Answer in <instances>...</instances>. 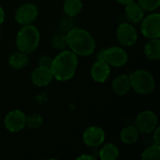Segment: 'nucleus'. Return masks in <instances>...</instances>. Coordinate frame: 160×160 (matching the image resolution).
<instances>
[{
    "mask_svg": "<svg viewBox=\"0 0 160 160\" xmlns=\"http://www.w3.org/2000/svg\"><path fill=\"white\" fill-rule=\"evenodd\" d=\"M78 68V56L70 50H63L52 58L50 69L53 79L67 82L73 78Z\"/></svg>",
    "mask_w": 160,
    "mask_h": 160,
    "instance_id": "f257e3e1",
    "label": "nucleus"
},
{
    "mask_svg": "<svg viewBox=\"0 0 160 160\" xmlns=\"http://www.w3.org/2000/svg\"><path fill=\"white\" fill-rule=\"evenodd\" d=\"M67 39L68 47L77 56H90L95 52L96 41L92 35L83 28H71L67 33Z\"/></svg>",
    "mask_w": 160,
    "mask_h": 160,
    "instance_id": "f03ea898",
    "label": "nucleus"
},
{
    "mask_svg": "<svg viewBox=\"0 0 160 160\" xmlns=\"http://www.w3.org/2000/svg\"><path fill=\"white\" fill-rule=\"evenodd\" d=\"M39 41V30L33 24L22 25L16 35V46L18 50L28 54L38 48Z\"/></svg>",
    "mask_w": 160,
    "mask_h": 160,
    "instance_id": "7ed1b4c3",
    "label": "nucleus"
},
{
    "mask_svg": "<svg viewBox=\"0 0 160 160\" xmlns=\"http://www.w3.org/2000/svg\"><path fill=\"white\" fill-rule=\"evenodd\" d=\"M129 81L131 88L140 95H150L156 88V81L154 76L147 70L138 69L130 74Z\"/></svg>",
    "mask_w": 160,
    "mask_h": 160,
    "instance_id": "20e7f679",
    "label": "nucleus"
},
{
    "mask_svg": "<svg viewBox=\"0 0 160 160\" xmlns=\"http://www.w3.org/2000/svg\"><path fill=\"white\" fill-rule=\"evenodd\" d=\"M141 32L143 37L148 39L159 38L160 37V14L154 12L141 21Z\"/></svg>",
    "mask_w": 160,
    "mask_h": 160,
    "instance_id": "39448f33",
    "label": "nucleus"
},
{
    "mask_svg": "<svg viewBox=\"0 0 160 160\" xmlns=\"http://www.w3.org/2000/svg\"><path fill=\"white\" fill-rule=\"evenodd\" d=\"M38 15V8L32 3H24L21 5L15 11L14 20L20 25L32 24Z\"/></svg>",
    "mask_w": 160,
    "mask_h": 160,
    "instance_id": "423d86ee",
    "label": "nucleus"
},
{
    "mask_svg": "<svg viewBox=\"0 0 160 160\" xmlns=\"http://www.w3.org/2000/svg\"><path fill=\"white\" fill-rule=\"evenodd\" d=\"M116 38L124 47H131L138 40V32L130 22H122L116 29Z\"/></svg>",
    "mask_w": 160,
    "mask_h": 160,
    "instance_id": "0eeeda50",
    "label": "nucleus"
},
{
    "mask_svg": "<svg viewBox=\"0 0 160 160\" xmlns=\"http://www.w3.org/2000/svg\"><path fill=\"white\" fill-rule=\"evenodd\" d=\"M158 116L152 111H143L140 112L135 119V127L140 133H152L158 127Z\"/></svg>",
    "mask_w": 160,
    "mask_h": 160,
    "instance_id": "6e6552de",
    "label": "nucleus"
},
{
    "mask_svg": "<svg viewBox=\"0 0 160 160\" xmlns=\"http://www.w3.org/2000/svg\"><path fill=\"white\" fill-rule=\"evenodd\" d=\"M26 115L22 111L13 110L7 113L4 119V125L8 131L11 133H17L22 131L25 128Z\"/></svg>",
    "mask_w": 160,
    "mask_h": 160,
    "instance_id": "1a4fd4ad",
    "label": "nucleus"
},
{
    "mask_svg": "<svg viewBox=\"0 0 160 160\" xmlns=\"http://www.w3.org/2000/svg\"><path fill=\"white\" fill-rule=\"evenodd\" d=\"M104 58L105 62H107L110 67L121 68L127 64L128 60V55L124 48L112 46L104 49Z\"/></svg>",
    "mask_w": 160,
    "mask_h": 160,
    "instance_id": "9d476101",
    "label": "nucleus"
},
{
    "mask_svg": "<svg viewBox=\"0 0 160 160\" xmlns=\"http://www.w3.org/2000/svg\"><path fill=\"white\" fill-rule=\"evenodd\" d=\"M105 141V132L104 130L97 126H91L87 128L82 134L83 143L91 148H98L102 145Z\"/></svg>",
    "mask_w": 160,
    "mask_h": 160,
    "instance_id": "9b49d317",
    "label": "nucleus"
},
{
    "mask_svg": "<svg viewBox=\"0 0 160 160\" xmlns=\"http://www.w3.org/2000/svg\"><path fill=\"white\" fill-rule=\"evenodd\" d=\"M111 74V67L107 62L97 60L91 67L90 75L94 82L98 83L105 82Z\"/></svg>",
    "mask_w": 160,
    "mask_h": 160,
    "instance_id": "f8f14e48",
    "label": "nucleus"
},
{
    "mask_svg": "<svg viewBox=\"0 0 160 160\" xmlns=\"http://www.w3.org/2000/svg\"><path fill=\"white\" fill-rule=\"evenodd\" d=\"M52 79L53 76L51 69L40 66L36 68L31 74V82L37 87H44L49 85Z\"/></svg>",
    "mask_w": 160,
    "mask_h": 160,
    "instance_id": "ddd939ff",
    "label": "nucleus"
},
{
    "mask_svg": "<svg viewBox=\"0 0 160 160\" xmlns=\"http://www.w3.org/2000/svg\"><path fill=\"white\" fill-rule=\"evenodd\" d=\"M125 17L130 23H138L144 17V10L135 1L125 5Z\"/></svg>",
    "mask_w": 160,
    "mask_h": 160,
    "instance_id": "4468645a",
    "label": "nucleus"
},
{
    "mask_svg": "<svg viewBox=\"0 0 160 160\" xmlns=\"http://www.w3.org/2000/svg\"><path fill=\"white\" fill-rule=\"evenodd\" d=\"M112 92L117 96H125L131 89L129 77L126 74H121L115 77L112 82Z\"/></svg>",
    "mask_w": 160,
    "mask_h": 160,
    "instance_id": "2eb2a0df",
    "label": "nucleus"
},
{
    "mask_svg": "<svg viewBox=\"0 0 160 160\" xmlns=\"http://www.w3.org/2000/svg\"><path fill=\"white\" fill-rule=\"evenodd\" d=\"M28 61H29L28 53H25L18 50L8 57V66L13 69L19 70L24 68L28 64Z\"/></svg>",
    "mask_w": 160,
    "mask_h": 160,
    "instance_id": "dca6fc26",
    "label": "nucleus"
},
{
    "mask_svg": "<svg viewBox=\"0 0 160 160\" xmlns=\"http://www.w3.org/2000/svg\"><path fill=\"white\" fill-rule=\"evenodd\" d=\"M140 138V131L135 126H127L120 132L121 141L128 145L134 144Z\"/></svg>",
    "mask_w": 160,
    "mask_h": 160,
    "instance_id": "f3484780",
    "label": "nucleus"
},
{
    "mask_svg": "<svg viewBox=\"0 0 160 160\" xmlns=\"http://www.w3.org/2000/svg\"><path fill=\"white\" fill-rule=\"evenodd\" d=\"M144 55L150 60H158L160 58V40L159 38L149 39L144 45Z\"/></svg>",
    "mask_w": 160,
    "mask_h": 160,
    "instance_id": "a211bd4d",
    "label": "nucleus"
},
{
    "mask_svg": "<svg viewBox=\"0 0 160 160\" xmlns=\"http://www.w3.org/2000/svg\"><path fill=\"white\" fill-rule=\"evenodd\" d=\"M119 149L113 143H106L103 145L98 153V157L101 160H115L119 158Z\"/></svg>",
    "mask_w": 160,
    "mask_h": 160,
    "instance_id": "6ab92c4d",
    "label": "nucleus"
},
{
    "mask_svg": "<svg viewBox=\"0 0 160 160\" xmlns=\"http://www.w3.org/2000/svg\"><path fill=\"white\" fill-rule=\"evenodd\" d=\"M82 0H66L64 2L63 9L67 16L69 18L75 17L82 11Z\"/></svg>",
    "mask_w": 160,
    "mask_h": 160,
    "instance_id": "aec40b11",
    "label": "nucleus"
},
{
    "mask_svg": "<svg viewBox=\"0 0 160 160\" xmlns=\"http://www.w3.org/2000/svg\"><path fill=\"white\" fill-rule=\"evenodd\" d=\"M141 158L142 160H159L160 159V146L159 144L154 143L148 146L142 153Z\"/></svg>",
    "mask_w": 160,
    "mask_h": 160,
    "instance_id": "412c9836",
    "label": "nucleus"
},
{
    "mask_svg": "<svg viewBox=\"0 0 160 160\" xmlns=\"http://www.w3.org/2000/svg\"><path fill=\"white\" fill-rule=\"evenodd\" d=\"M43 119L42 116L39 113L33 112L29 115H26V124L25 127L31 128V129H37L42 126Z\"/></svg>",
    "mask_w": 160,
    "mask_h": 160,
    "instance_id": "4be33fe9",
    "label": "nucleus"
},
{
    "mask_svg": "<svg viewBox=\"0 0 160 160\" xmlns=\"http://www.w3.org/2000/svg\"><path fill=\"white\" fill-rule=\"evenodd\" d=\"M52 46L55 50L63 51L68 47L67 34H57L52 38Z\"/></svg>",
    "mask_w": 160,
    "mask_h": 160,
    "instance_id": "5701e85b",
    "label": "nucleus"
},
{
    "mask_svg": "<svg viewBox=\"0 0 160 160\" xmlns=\"http://www.w3.org/2000/svg\"><path fill=\"white\" fill-rule=\"evenodd\" d=\"M138 4L144 11H154L160 6V0H138Z\"/></svg>",
    "mask_w": 160,
    "mask_h": 160,
    "instance_id": "b1692460",
    "label": "nucleus"
},
{
    "mask_svg": "<svg viewBox=\"0 0 160 160\" xmlns=\"http://www.w3.org/2000/svg\"><path fill=\"white\" fill-rule=\"evenodd\" d=\"M52 57H50L48 55H42L38 59V66L44 67V68H50V67L52 65Z\"/></svg>",
    "mask_w": 160,
    "mask_h": 160,
    "instance_id": "393cba45",
    "label": "nucleus"
},
{
    "mask_svg": "<svg viewBox=\"0 0 160 160\" xmlns=\"http://www.w3.org/2000/svg\"><path fill=\"white\" fill-rule=\"evenodd\" d=\"M152 133H153V141H154V143H156V144H160V128L158 126Z\"/></svg>",
    "mask_w": 160,
    "mask_h": 160,
    "instance_id": "a878e982",
    "label": "nucleus"
},
{
    "mask_svg": "<svg viewBox=\"0 0 160 160\" xmlns=\"http://www.w3.org/2000/svg\"><path fill=\"white\" fill-rule=\"evenodd\" d=\"M82 159H88V160H95L96 158L90 155H82L80 157L77 158V160H82Z\"/></svg>",
    "mask_w": 160,
    "mask_h": 160,
    "instance_id": "bb28decb",
    "label": "nucleus"
},
{
    "mask_svg": "<svg viewBox=\"0 0 160 160\" xmlns=\"http://www.w3.org/2000/svg\"><path fill=\"white\" fill-rule=\"evenodd\" d=\"M4 21H5V12H4L3 8L0 6V25H2Z\"/></svg>",
    "mask_w": 160,
    "mask_h": 160,
    "instance_id": "cd10ccee",
    "label": "nucleus"
},
{
    "mask_svg": "<svg viewBox=\"0 0 160 160\" xmlns=\"http://www.w3.org/2000/svg\"><path fill=\"white\" fill-rule=\"evenodd\" d=\"M115 1L118 2V3L121 4V5H127V4L131 3V2H133V1H135V0H115Z\"/></svg>",
    "mask_w": 160,
    "mask_h": 160,
    "instance_id": "c85d7f7f",
    "label": "nucleus"
},
{
    "mask_svg": "<svg viewBox=\"0 0 160 160\" xmlns=\"http://www.w3.org/2000/svg\"><path fill=\"white\" fill-rule=\"evenodd\" d=\"M0 40H1V34H0Z\"/></svg>",
    "mask_w": 160,
    "mask_h": 160,
    "instance_id": "c756f323",
    "label": "nucleus"
}]
</instances>
